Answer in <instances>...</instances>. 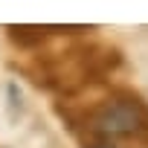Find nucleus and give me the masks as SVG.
<instances>
[{
	"instance_id": "nucleus-3",
	"label": "nucleus",
	"mask_w": 148,
	"mask_h": 148,
	"mask_svg": "<svg viewBox=\"0 0 148 148\" xmlns=\"http://www.w3.org/2000/svg\"><path fill=\"white\" fill-rule=\"evenodd\" d=\"M90 29L93 26H29V23H21V26H6V35L21 49H38L52 35H73V32H90Z\"/></svg>"
},
{
	"instance_id": "nucleus-4",
	"label": "nucleus",
	"mask_w": 148,
	"mask_h": 148,
	"mask_svg": "<svg viewBox=\"0 0 148 148\" xmlns=\"http://www.w3.org/2000/svg\"><path fill=\"white\" fill-rule=\"evenodd\" d=\"M99 148H110V145H99Z\"/></svg>"
},
{
	"instance_id": "nucleus-1",
	"label": "nucleus",
	"mask_w": 148,
	"mask_h": 148,
	"mask_svg": "<svg viewBox=\"0 0 148 148\" xmlns=\"http://www.w3.org/2000/svg\"><path fill=\"white\" fill-rule=\"evenodd\" d=\"M55 113L64 119L70 134L84 142V148L110 145L116 139L148 145V99L131 87H113L93 105L61 99L55 102Z\"/></svg>"
},
{
	"instance_id": "nucleus-2",
	"label": "nucleus",
	"mask_w": 148,
	"mask_h": 148,
	"mask_svg": "<svg viewBox=\"0 0 148 148\" xmlns=\"http://www.w3.org/2000/svg\"><path fill=\"white\" fill-rule=\"evenodd\" d=\"M122 67V52L110 44L79 41L64 52L38 55L32 64L21 67L29 82L41 90H55L64 99L76 96L93 84H102L113 70Z\"/></svg>"
}]
</instances>
